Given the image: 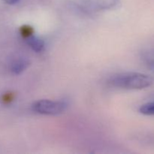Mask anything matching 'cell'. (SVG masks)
<instances>
[{
  "instance_id": "5",
  "label": "cell",
  "mask_w": 154,
  "mask_h": 154,
  "mask_svg": "<svg viewBox=\"0 0 154 154\" xmlns=\"http://www.w3.org/2000/svg\"><path fill=\"white\" fill-rule=\"evenodd\" d=\"M26 41L27 45L32 48V51H34L36 53L42 52L44 48H45V42H44V41L41 39L40 38L38 37V36L34 35L27 38Z\"/></svg>"
},
{
  "instance_id": "10",
  "label": "cell",
  "mask_w": 154,
  "mask_h": 154,
  "mask_svg": "<svg viewBox=\"0 0 154 154\" xmlns=\"http://www.w3.org/2000/svg\"><path fill=\"white\" fill-rule=\"evenodd\" d=\"M5 2L7 3L8 5H13L17 4L20 2V0H4Z\"/></svg>"
},
{
  "instance_id": "6",
  "label": "cell",
  "mask_w": 154,
  "mask_h": 154,
  "mask_svg": "<svg viewBox=\"0 0 154 154\" xmlns=\"http://www.w3.org/2000/svg\"><path fill=\"white\" fill-rule=\"evenodd\" d=\"M143 60L147 67L154 73V49L146 52L143 56Z\"/></svg>"
},
{
  "instance_id": "2",
  "label": "cell",
  "mask_w": 154,
  "mask_h": 154,
  "mask_svg": "<svg viewBox=\"0 0 154 154\" xmlns=\"http://www.w3.org/2000/svg\"><path fill=\"white\" fill-rule=\"evenodd\" d=\"M67 107L68 104L64 101L41 99L32 105V110L43 115H58L64 112Z\"/></svg>"
},
{
  "instance_id": "7",
  "label": "cell",
  "mask_w": 154,
  "mask_h": 154,
  "mask_svg": "<svg viewBox=\"0 0 154 154\" xmlns=\"http://www.w3.org/2000/svg\"><path fill=\"white\" fill-rule=\"evenodd\" d=\"M141 114L147 116H154V102H148L141 105L139 108Z\"/></svg>"
},
{
  "instance_id": "3",
  "label": "cell",
  "mask_w": 154,
  "mask_h": 154,
  "mask_svg": "<svg viewBox=\"0 0 154 154\" xmlns=\"http://www.w3.org/2000/svg\"><path fill=\"white\" fill-rule=\"evenodd\" d=\"M77 3L87 11H99L114 8L118 5L119 0H77Z\"/></svg>"
},
{
  "instance_id": "8",
  "label": "cell",
  "mask_w": 154,
  "mask_h": 154,
  "mask_svg": "<svg viewBox=\"0 0 154 154\" xmlns=\"http://www.w3.org/2000/svg\"><path fill=\"white\" fill-rule=\"evenodd\" d=\"M20 33L23 38L26 39L29 36L32 35L33 33H34V29L30 26L24 25L20 28Z\"/></svg>"
},
{
  "instance_id": "1",
  "label": "cell",
  "mask_w": 154,
  "mask_h": 154,
  "mask_svg": "<svg viewBox=\"0 0 154 154\" xmlns=\"http://www.w3.org/2000/svg\"><path fill=\"white\" fill-rule=\"evenodd\" d=\"M153 82L152 77L139 72L117 74L108 80V84L112 87L126 90H142L150 87Z\"/></svg>"
},
{
  "instance_id": "4",
  "label": "cell",
  "mask_w": 154,
  "mask_h": 154,
  "mask_svg": "<svg viewBox=\"0 0 154 154\" xmlns=\"http://www.w3.org/2000/svg\"><path fill=\"white\" fill-rule=\"evenodd\" d=\"M29 61L25 58H17L14 60L10 64V70L14 75H20L29 66Z\"/></svg>"
},
{
  "instance_id": "9",
  "label": "cell",
  "mask_w": 154,
  "mask_h": 154,
  "mask_svg": "<svg viewBox=\"0 0 154 154\" xmlns=\"http://www.w3.org/2000/svg\"><path fill=\"white\" fill-rule=\"evenodd\" d=\"M14 95L12 93H8L3 95L2 98V101L5 104H8L11 103L14 100Z\"/></svg>"
}]
</instances>
